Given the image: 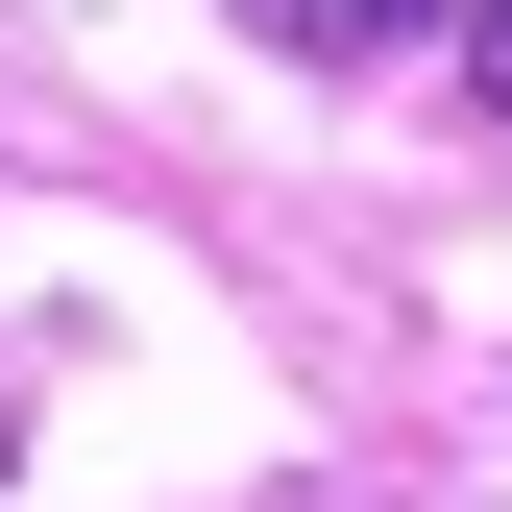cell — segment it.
Wrapping results in <instances>:
<instances>
[{"mask_svg":"<svg viewBox=\"0 0 512 512\" xmlns=\"http://www.w3.org/2000/svg\"><path fill=\"white\" fill-rule=\"evenodd\" d=\"M464 98H488V122H512V0H464Z\"/></svg>","mask_w":512,"mask_h":512,"instance_id":"obj_2","label":"cell"},{"mask_svg":"<svg viewBox=\"0 0 512 512\" xmlns=\"http://www.w3.org/2000/svg\"><path fill=\"white\" fill-rule=\"evenodd\" d=\"M244 25H269V49H317V74H366V49H415L439 0H244Z\"/></svg>","mask_w":512,"mask_h":512,"instance_id":"obj_1","label":"cell"}]
</instances>
